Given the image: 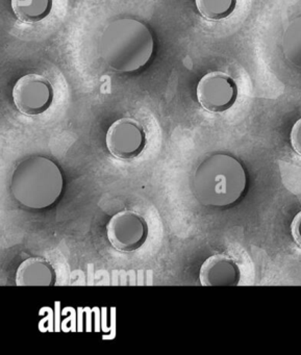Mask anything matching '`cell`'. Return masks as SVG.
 I'll return each instance as SVG.
<instances>
[{
	"label": "cell",
	"mask_w": 301,
	"mask_h": 355,
	"mask_svg": "<svg viewBox=\"0 0 301 355\" xmlns=\"http://www.w3.org/2000/svg\"><path fill=\"white\" fill-rule=\"evenodd\" d=\"M238 265L225 254H215L205 259L199 270L203 286H234L240 282Z\"/></svg>",
	"instance_id": "obj_8"
},
{
	"label": "cell",
	"mask_w": 301,
	"mask_h": 355,
	"mask_svg": "<svg viewBox=\"0 0 301 355\" xmlns=\"http://www.w3.org/2000/svg\"><path fill=\"white\" fill-rule=\"evenodd\" d=\"M291 234L295 243L301 247V211L293 218L291 223Z\"/></svg>",
	"instance_id": "obj_14"
},
{
	"label": "cell",
	"mask_w": 301,
	"mask_h": 355,
	"mask_svg": "<svg viewBox=\"0 0 301 355\" xmlns=\"http://www.w3.org/2000/svg\"><path fill=\"white\" fill-rule=\"evenodd\" d=\"M190 184L195 199L200 205L230 207L240 200L246 190V171L232 155L216 153L197 167Z\"/></svg>",
	"instance_id": "obj_2"
},
{
	"label": "cell",
	"mask_w": 301,
	"mask_h": 355,
	"mask_svg": "<svg viewBox=\"0 0 301 355\" xmlns=\"http://www.w3.org/2000/svg\"><path fill=\"white\" fill-rule=\"evenodd\" d=\"M108 150L116 159H132L139 157L146 145L142 125L132 118H121L112 123L105 136Z\"/></svg>",
	"instance_id": "obj_7"
},
{
	"label": "cell",
	"mask_w": 301,
	"mask_h": 355,
	"mask_svg": "<svg viewBox=\"0 0 301 355\" xmlns=\"http://www.w3.org/2000/svg\"><path fill=\"white\" fill-rule=\"evenodd\" d=\"M195 5L203 17L217 21L232 15L237 0H195Z\"/></svg>",
	"instance_id": "obj_12"
},
{
	"label": "cell",
	"mask_w": 301,
	"mask_h": 355,
	"mask_svg": "<svg viewBox=\"0 0 301 355\" xmlns=\"http://www.w3.org/2000/svg\"><path fill=\"white\" fill-rule=\"evenodd\" d=\"M196 96L203 109L212 113H223L236 103L238 87L228 74L209 72L199 80Z\"/></svg>",
	"instance_id": "obj_6"
},
{
	"label": "cell",
	"mask_w": 301,
	"mask_h": 355,
	"mask_svg": "<svg viewBox=\"0 0 301 355\" xmlns=\"http://www.w3.org/2000/svg\"><path fill=\"white\" fill-rule=\"evenodd\" d=\"M11 7L18 19L35 24L49 15L53 0H11Z\"/></svg>",
	"instance_id": "obj_10"
},
{
	"label": "cell",
	"mask_w": 301,
	"mask_h": 355,
	"mask_svg": "<svg viewBox=\"0 0 301 355\" xmlns=\"http://www.w3.org/2000/svg\"><path fill=\"white\" fill-rule=\"evenodd\" d=\"M282 46L284 58L301 69V16L295 18L284 31Z\"/></svg>",
	"instance_id": "obj_11"
},
{
	"label": "cell",
	"mask_w": 301,
	"mask_h": 355,
	"mask_svg": "<svg viewBox=\"0 0 301 355\" xmlns=\"http://www.w3.org/2000/svg\"><path fill=\"white\" fill-rule=\"evenodd\" d=\"M57 274L49 261L43 257H28L22 261L16 271L17 286H55Z\"/></svg>",
	"instance_id": "obj_9"
},
{
	"label": "cell",
	"mask_w": 301,
	"mask_h": 355,
	"mask_svg": "<svg viewBox=\"0 0 301 355\" xmlns=\"http://www.w3.org/2000/svg\"><path fill=\"white\" fill-rule=\"evenodd\" d=\"M99 55L112 69L130 73L147 65L155 51L153 33L134 18L114 20L103 31Z\"/></svg>",
	"instance_id": "obj_1"
},
{
	"label": "cell",
	"mask_w": 301,
	"mask_h": 355,
	"mask_svg": "<svg viewBox=\"0 0 301 355\" xmlns=\"http://www.w3.org/2000/svg\"><path fill=\"white\" fill-rule=\"evenodd\" d=\"M291 146L295 153L301 155V118L295 122L290 132Z\"/></svg>",
	"instance_id": "obj_13"
},
{
	"label": "cell",
	"mask_w": 301,
	"mask_h": 355,
	"mask_svg": "<svg viewBox=\"0 0 301 355\" xmlns=\"http://www.w3.org/2000/svg\"><path fill=\"white\" fill-rule=\"evenodd\" d=\"M63 188V174L59 166L40 155L22 161L12 175V194L26 209L51 207L59 200Z\"/></svg>",
	"instance_id": "obj_3"
},
{
	"label": "cell",
	"mask_w": 301,
	"mask_h": 355,
	"mask_svg": "<svg viewBox=\"0 0 301 355\" xmlns=\"http://www.w3.org/2000/svg\"><path fill=\"white\" fill-rule=\"evenodd\" d=\"M14 105L20 113L37 116L44 113L53 101V89L44 76L31 73L16 82L12 92Z\"/></svg>",
	"instance_id": "obj_5"
},
{
	"label": "cell",
	"mask_w": 301,
	"mask_h": 355,
	"mask_svg": "<svg viewBox=\"0 0 301 355\" xmlns=\"http://www.w3.org/2000/svg\"><path fill=\"white\" fill-rule=\"evenodd\" d=\"M148 225L144 218L134 211L115 214L107 224V238L118 251L132 252L146 242Z\"/></svg>",
	"instance_id": "obj_4"
}]
</instances>
